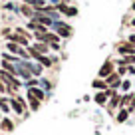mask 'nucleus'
Listing matches in <instances>:
<instances>
[{
	"label": "nucleus",
	"mask_w": 135,
	"mask_h": 135,
	"mask_svg": "<svg viewBox=\"0 0 135 135\" xmlns=\"http://www.w3.org/2000/svg\"><path fill=\"white\" fill-rule=\"evenodd\" d=\"M56 10H58L62 16H66V18H74V16H78V14H80L78 6H74V4H70V6H66V4H58V6H56Z\"/></svg>",
	"instance_id": "5"
},
{
	"label": "nucleus",
	"mask_w": 135,
	"mask_h": 135,
	"mask_svg": "<svg viewBox=\"0 0 135 135\" xmlns=\"http://www.w3.org/2000/svg\"><path fill=\"white\" fill-rule=\"evenodd\" d=\"M28 93H30V95H34L38 101H46V97H48L46 89H42L40 85H38V88H28Z\"/></svg>",
	"instance_id": "9"
},
{
	"label": "nucleus",
	"mask_w": 135,
	"mask_h": 135,
	"mask_svg": "<svg viewBox=\"0 0 135 135\" xmlns=\"http://www.w3.org/2000/svg\"><path fill=\"white\" fill-rule=\"evenodd\" d=\"M131 8H133V10H135V2H133V4H131Z\"/></svg>",
	"instance_id": "26"
},
{
	"label": "nucleus",
	"mask_w": 135,
	"mask_h": 135,
	"mask_svg": "<svg viewBox=\"0 0 135 135\" xmlns=\"http://www.w3.org/2000/svg\"><path fill=\"white\" fill-rule=\"evenodd\" d=\"M127 42H131V44H135V34H129V36H127Z\"/></svg>",
	"instance_id": "24"
},
{
	"label": "nucleus",
	"mask_w": 135,
	"mask_h": 135,
	"mask_svg": "<svg viewBox=\"0 0 135 135\" xmlns=\"http://www.w3.org/2000/svg\"><path fill=\"white\" fill-rule=\"evenodd\" d=\"M32 46L36 48V50H38L40 54H46V56H48V54H50V52H52V50H50V46H48L46 42H34Z\"/></svg>",
	"instance_id": "13"
},
{
	"label": "nucleus",
	"mask_w": 135,
	"mask_h": 135,
	"mask_svg": "<svg viewBox=\"0 0 135 135\" xmlns=\"http://www.w3.org/2000/svg\"><path fill=\"white\" fill-rule=\"evenodd\" d=\"M133 115H135V111H133Z\"/></svg>",
	"instance_id": "28"
},
{
	"label": "nucleus",
	"mask_w": 135,
	"mask_h": 135,
	"mask_svg": "<svg viewBox=\"0 0 135 135\" xmlns=\"http://www.w3.org/2000/svg\"><path fill=\"white\" fill-rule=\"evenodd\" d=\"M129 115H131V111L127 109V107H119L117 111H115V123H125L127 119H129Z\"/></svg>",
	"instance_id": "8"
},
{
	"label": "nucleus",
	"mask_w": 135,
	"mask_h": 135,
	"mask_svg": "<svg viewBox=\"0 0 135 135\" xmlns=\"http://www.w3.org/2000/svg\"><path fill=\"white\" fill-rule=\"evenodd\" d=\"M0 93H8V85L2 81V78H0Z\"/></svg>",
	"instance_id": "21"
},
{
	"label": "nucleus",
	"mask_w": 135,
	"mask_h": 135,
	"mask_svg": "<svg viewBox=\"0 0 135 135\" xmlns=\"http://www.w3.org/2000/svg\"><path fill=\"white\" fill-rule=\"evenodd\" d=\"M0 119H2V111H0Z\"/></svg>",
	"instance_id": "27"
},
{
	"label": "nucleus",
	"mask_w": 135,
	"mask_h": 135,
	"mask_svg": "<svg viewBox=\"0 0 135 135\" xmlns=\"http://www.w3.org/2000/svg\"><path fill=\"white\" fill-rule=\"evenodd\" d=\"M105 81H107V85H109L111 89H117V91H119V88H121V81H123V78L119 76L117 72H113L111 76H107V78H105Z\"/></svg>",
	"instance_id": "6"
},
{
	"label": "nucleus",
	"mask_w": 135,
	"mask_h": 135,
	"mask_svg": "<svg viewBox=\"0 0 135 135\" xmlns=\"http://www.w3.org/2000/svg\"><path fill=\"white\" fill-rule=\"evenodd\" d=\"M0 129L4 131V133L14 131V121H12L10 117H2V119H0Z\"/></svg>",
	"instance_id": "10"
},
{
	"label": "nucleus",
	"mask_w": 135,
	"mask_h": 135,
	"mask_svg": "<svg viewBox=\"0 0 135 135\" xmlns=\"http://www.w3.org/2000/svg\"><path fill=\"white\" fill-rule=\"evenodd\" d=\"M52 28H54V32L58 34L62 40H70L74 36V28L68 24V22H64V20H56Z\"/></svg>",
	"instance_id": "1"
},
{
	"label": "nucleus",
	"mask_w": 135,
	"mask_h": 135,
	"mask_svg": "<svg viewBox=\"0 0 135 135\" xmlns=\"http://www.w3.org/2000/svg\"><path fill=\"white\" fill-rule=\"evenodd\" d=\"M28 4L32 6L34 10H44V8L48 6V2H46V0H30Z\"/></svg>",
	"instance_id": "15"
},
{
	"label": "nucleus",
	"mask_w": 135,
	"mask_h": 135,
	"mask_svg": "<svg viewBox=\"0 0 135 135\" xmlns=\"http://www.w3.org/2000/svg\"><path fill=\"white\" fill-rule=\"evenodd\" d=\"M119 101H121V91H115L113 95L109 97L107 105H105V109H107V113H109V115H115V111H117V109H119V105H121Z\"/></svg>",
	"instance_id": "3"
},
{
	"label": "nucleus",
	"mask_w": 135,
	"mask_h": 135,
	"mask_svg": "<svg viewBox=\"0 0 135 135\" xmlns=\"http://www.w3.org/2000/svg\"><path fill=\"white\" fill-rule=\"evenodd\" d=\"M0 111L2 113H10V101L6 97H2V93H0Z\"/></svg>",
	"instance_id": "16"
},
{
	"label": "nucleus",
	"mask_w": 135,
	"mask_h": 135,
	"mask_svg": "<svg viewBox=\"0 0 135 135\" xmlns=\"http://www.w3.org/2000/svg\"><path fill=\"white\" fill-rule=\"evenodd\" d=\"M40 85H42V89H44V88H46V89H52V81L46 80V78H42V80H40Z\"/></svg>",
	"instance_id": "19"
},
{
	"label": "nucleus",
	"mask_w": 135,
	"mask_h": 135,
	"mask_svg": "<svg viewBox=\"0 0 135 135\" xmlns=\"http://www.w3.org/2000/svg\"><path fill=\"white\" fill-rule=\"evenodd\" d=\"M26 97H28V107H30V111H38V109H40V103H42V101H38L34 95H30V93H28Z\"/></svg>",
	"instance_id": "12"
},
{
	"label": "nucleus",
	"mask_w": 135,
	"mask_h": 135,
	"mask_svg": "<svg viewBox=\"0 0 135 135\" xmlns=\"http://www.w3.org/2000/svg\"><path fill=\"white\" fill-rule=\"evenodd\" d=\"M26 66H28V70H30V74H32L34 78H40L44 74V68L40 66L38 62H30V60H26Z\"/></svg>",
	"instance_id": "7"
},
{
	"label": "nucleus",
	"mask_w": 135,
	"mask_h": 135,
	"mask_svg": "<svg viewBox=\"0 0 135 135\" xmlns=\"http://www.w3.org/2000/svg\"><path fill=\"white\" fill-rule=\"evenodd\" d=\"M119 89H121L123 93H127V91H129V89H131V81L123 78V81H121V88H119Z\"/></svg>",
	"instance_id": "18"
},
{
	"label": "nucleus",
	"mask_w": 135,
	"mask_h": 135,
	"mask_svg": "<svg viewBox=\"0 0 135 135\" xmlns=\"http://www.w3.org/2000/svg\"><path fill=\"white\" fill-rule=\"evenodd\" d=\"M20 12L24 14L28 20H32V18H34V12H36V10H34L30 4H22V6H20Z\"/></svg>",
	"instance_id": "14"
},
{
	"label": "nucleus",
	"mask_w": 135,
	"mask_h": 135,
	"mask_svg": "<svg viewBox=\"0 0 135 135\" xmlns=\"http://www.w3.org/2000/svg\"><path fill=\"white\" fill-rule=\"evenodd\" d=\"M115 72H117L121 78H125V76H127V66H117V70H115Z\"/></svg>",
	"instance_id": "20"
},
{
	"label": "nucleus",
	"mask_w": 135,
	"mask_h": 135,
	"mask_svg": "<svg viewBox=\"0 0 135 135\" xmlns=\"http://www.w3.org/2000/svg\"><path fill=\"white\" fill-rule=\"evenodd\" d=\"M117 70V66H115V62L113 60H105V62L101 64V68H99V72H97V78H101V80H105L107 76H111V74Z\"/></svg>",
	"instance_id": "2"
},
{
	"label": "nucleus",
	"mask_w": 135,
	"mask_h": 135,
	"mask_svg": "<svg viewBox=\"0 0 135 135\" xmlns=\"http://www.w3.org/2000/svg\"><path fill=\"white\" fill-rule=\"evenodd\" d=\"M131 26H135V18H131Z\"/></svg>",
	"instance_id": "25"
},
{
	"label": "nucleus",
	"mask_w": 135,
	"mask_h": 135,
	"mask_svg": "<svg viewBox=\"0 0 135 135\" xmlns=\"http://www.w3.org/2000/svg\"><path fill=\"white\" fill-rule=\"evenodd\" d=\"M91 88L95 89V91H103V89H107L109 85H107L105 80H101V78H95V80L91 81Z\"/></svg>",
	"instance_id": "11"
},
{
	"label": "nucleus",
	"mask_w": 135,
	"mask_h": 135,
	"mask_svg": "<svg viewBox=\"0 0 135 135\" xmlns=\"http://www.w3.org/2000/svg\"><path fill=\"white\" fill-rule=\"evenodd\" d=\"M24 85H26V89H28V88H38V85H40V80H38V78H30V80L24 81Z\"/></svg>",
	"instance_id": "17"
},
{
	"label": "nucleus",
	"mask_w": 135,
	"mask_h": 135,
	"mask_svg": "<svg viewBox=\"0 0 135 135\" xmlns=\"http://www.w3.org/2000/svg\"><path fill=\"white\" fill-rule=\"evenodd\" d=\"M50 46V50H54V52H60L62 50V44H48Z\"/></svg>",
	"instance_id": "22"
},
{
	"label": "nucleus",
	"mask_w": 135,
	"mask_h": 135,
	"mask_svg": "<svg viewBox=\"0 0 135 135\" xmlns=\"http://www.w3.org/2000/svg\"><path fill=\"white\" fill-rule=\"evenodd\" d=\"M127 74H129V76H135V66H127Z\"/></svg>",
	"instance_id": "23"
},
{
	"label": "nucleus",
	"mask_w": 135,
	"mask_h": 135,
	"mask_svg": "<svg viewBox=\"0 0 135 135\" xmlns=\"http://www.w3.org/2000/svg\"><path fill=\"white\" fill-rule=\"evenodd\" d=\"M115 52H117L119 56H133L135 54V44L123 40V42H119L117 46H115Z\"/></svg>",
	"instance_id": "4"
}]
</instances>
